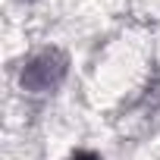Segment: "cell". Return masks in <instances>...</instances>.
<instances>
[{"instance_id":"1","label":"cell","mask_w":160,"mask_h":160,"mask_svg":"<svg viewBox=\"0 0 160 160\" xmlns=\"http://www.w3.org/2000/svg\"><path fill=\"white\" fill-rule=\"evenodd\" d=\"M66 69H69L66 53L57 50V47H44V50L32 53V57L22 63L19 85H22L28 94H47V91L60 88V82L66 78Z\"/></svg>"},{"instance_id":"2","label":"cell","mask_w":160,"mask_h":160,"mask_svg":"<svg viewBox=\"0 0 160 160\" xmlns=\"http://www.w3.org/2000/svg\"><path fill=\"white\" fill-rule=\"evenodd\" d=\"M69 160H101L98 154H91V151H82V154H75V157H69Z\"/></svg>"}]
</instances>
